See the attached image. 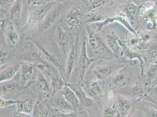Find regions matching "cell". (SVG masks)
<instances>
[{
  "instance_id": "cell-1",
  "label": "cell",
  "mask_w": 157,
  "mask_h": 117,
  "mask_svg": "<svg viewBox=\"0 0 157 117\" xmlns=\"http://www.w3.org/2000/svg\"><path fill=\"white\" fill-rule=\"evenodd\" d=\"M86 29L89 45L94 54L107 60L112 59L116 57L103 39L88 27H87Z\"/></svg>"
},
{
  "instance_id": "cell-2",
  "label": "cell",
  "mask_w": 157,
  "mask_h": 117,
  "mask_svg": "<svg viewBox=\"0 0 157 117\" xmlns=\"http://www.w3.org/2000/svg\"><path fill=\"white\" fill-rule=\"evenodd\" d=\"M56 2L53 1L34 9L28 17L26 24L30 27L38 26L43 21Z\"/></svg>"
},
{
  "instance_id": "cell-3",
  "label": "cell",
  "mask_w": 157,
  "mask_h": 117,
  "mask_svg": "<svg viewBox=\"0 0 157 117\" xmlns=\"http://www.w3.org/2000/svg\"><path fill=\"white\" fill-rule=\"evenodd\" d=\"M94 60V58H90L88 56L86 42L85 39H83L80 49L78 62L79 78L81 83H83L87 70L89 69V67L93 63Z\"/></svg>"
},
{
  "instance_id": "cell-4",
  "label": "cell",
  "mask_w": 157,
  "mask_h": 117,
  "mask_svg": "<svg viewBox=\"0 0 157 117\" xmlns=\"http://www.w3.org/2000/svg\"><path fill=\"white\" fill-rule=\"evenodd\" d=\"M130 77L127 66H124L115 74L110 85L111 89H118L125 87L129 82Z\"/></svg>"
},
{
  "instance_id": "cell-5",
  "label": "cell",
  "mask_w": 157,
  "mask_h": 117,
  "mask_svg": "<svg viewBox=\"0 0 157 117\" xmlns=\"http://www.w3.org/2000/svg\"><path fill=\"white\" fill-rule=\"evenodd\" d=\"M124 65L100 66L96 67L92 73L93 81L101 80L110 76L116 68H122Z\"/></svg>"
},
{
  "instance_id": "cell-6",
  "label": "cell",
  "mask_w": 157,
  "mask_h": 117,
  "mask_svg": "<svg viewBox=\"0 0 157 117\" xmlns=\"http://www.w3.org/2000/svg\"><path fill=\"white\" fill-rule=\"evenodd\" d=\"M120 44L121 46V48L123 51V55L125 58L130 60H134L135 59H138L140 62V66L141 67V75H144V60L143 56L137 52L134 51L130 48L126 43H125L123 41L120 39Z\"/></svg>"
},
{
  "instance_id": "cell-7",
  "label": "cell",
  "mask_w": 157,
  "mask_h": 117,
  "mask_svg": "<svg viewBox=\"0 0 157 117\" xmlns=\"http://www.w3.org/2000/svg\"><path fill=\"white\" fill-rule=\"evenodd\" d=\"M82 10L78 7H74L67 14L66 22L71 30L78 28L82 22L81 20Z\"/></svg>"
},
{
  "instance_id": "cell-8",
  "label": "cell",
  "mask_w": 157,
  "mask_h": 117,
  "mask_svg": "<svg viewBox=\"0 0 157 117\" xmlns=\"http://www.w3.org/2000/svg\"><path fill=\"white\" fill-rule=\"evenodd\" d=\"M74 92L76 93L79 100L80 105H83L86 108L90 107L93 104V100L83 89L81 85L79 84H67Z\"/></svg>"
},
{
  "instance_id": "cell-9",
  "label": "cell",
  "mask_w": 157,
  "mask_h": 117,
  "mask_svg": "<svg viewBox=\"0 0 157 117\" xmlns=\"http://www.w3.org/2000/svg\"><path fill=\"white\" fill-rule=\"evenodd\" d=\"M48 73L51 77V84L52 89V96L53 97L62 91L66 84L58 70H56L55 73H53V71L51 72L49 70Z\"/></svg>"
},
{
  "instance_id": "cell-10",
  "label": "cell",
  "mask_w": 157,
  "mask_h": 117,
  "mask_svg": "<svg viewBox=\"0 0 157 117\" xmlns=\"http://www.w3.org/2000/svg\"><path fill=\"white\" fill-rule=\"evenodd\" d=\"M107 43L116 57L123 56V51L120 44V39L115 32H111L106 36Z\"/></svg>"
},
{
  "instance_id": "cell-11",
  "label": "cell",
  "mask_w": 157,
  "mask_h": 117,
  "mask_svg": "<svg viewBox=\"0 0 157 117\" xmlns=\"http://www.w3.org/2000/svg\"><path fill=\"white\" fill-rule=\"evenodd\" d=\"M78 59L77 53L76 52L75 44H73L71 47V49L67 55V58L66 60V66L65 74L66 77L67 81H68L72 76L73 72L76 65Z\"/></svg>"
},
{
  "instance_id": "cell-12",
  "label": "cell",
  "mask_w": 157,
  "mask_h": 117,
  "mask_svg": "<svg viewBox=\"0 0 157 117\" xmlns=\"http://www.w3.org/2000/svg\"><path fill=\"white\" fill-rule=\"evenodd\" d=\"M6 40L7 45L10 48H13L18 44L20 36L13 22L8 23L6 28Z\"/></svg>"
},
{
  "instance_id": "cell-13",
  "label": "cell",
  "mask_w": 157,
  "mask_h": 117,
  "mask_svg": "<svg viewBox=\"0 0 157 117\" xmlns=\"http://www.w3.org/2000/svg\"><path fill=\"white\" fill-rule=\"evenodd\" d=\"M56 41L62 55H66L69 45L68 36L61 25H58L56 33Z\"/></svg>"
},
{
  "instance_id": "cell-14",
  "label": "cell",
  "mask_w": 157,
  "mask_h": 117,
  "mask_svg": "<svg viewBox=\"0 0 157 117\" xmlns=\"http://www.w3.org/2000/svg\"><path fill=\"white\" fill-rule=\"evenodd\" d=\"M34 66L28 63H21V85L26 86L29 85L34 74Z\"/></svg>"
},
{
  "instance_id": "cell-15",
  "label": "cell",
  "mask_w": 157,
  "mask_h": 117,
  "mask_svg": "<svg viewBox=\"0 0 157 117\" xmlns=\"http://www.w3.org/2000/svg\"><path fill=\"white\" fill-rule=\"evenodd\" d=\"M60 92L63 97L65 98L68 103L72 106L74 110H77L80 105V103L76 93L72 89L66 84Z\"/></svg>"
},
{
  "instance_id": "cell-16",
  "label": "cell",
  "mask_w": 157,
  "mask_h": 117,
  "mask_svg": "<svg viewBox=\"0 0 157 117\" xmlns=\"http://www.w3.org/2000/svg\"><path fill=\"white\" fill-rule=\"evenodd\" d=\"M62 15L60 7H53L47 14L44 22V28L49 29L59 20Z\"/></svg>"
},
{
  "instance_id": "cell-17",
  "label": "cell",
  "mask_w": 157,
  "mask_h": 117,
  "mask_svg": "<svg viewBox=\"0 0 157 117\" xmlns=\"http://www.w3.org/2000/svg\"><path fill=\"white\" fill-rule=\"evenodd\" d=\"M21 69V63H14L1 71L0 82L4 83L11 80Z\"/></svg>"
},
{
  "instance_id": "cell-18",
  "label": "cell",
  "mask_w": 157,
  "mask_h": 117,
  "mask_svg": "<svg viewBox=\"0 0 157 117\" xmlns=\"http://www.w3.org/2000/svg\"><path fill=\"white\" fill-rule=\"evenodd\" d=\"M22 12V0H16L10 9V18L14 25H18Z\"/></svg>"
},
{
  "instance_id": "cell-19",
  "label": "cell",
  "mask_w": 157,
  "mask_h": 117,
  "mask_svg": "<svg viewBox=\"0 0 157 117\" xmlns=\"http://www.w3.org/2000/svg\"><path fill=\"white\" fill-rule=\"evenodd\" d=\"M115 18V22H118L120 23L125 28L134 36L140 37V35L134 29V28L131 26V24L130 22V20L124 11H118L117 14L114 16Z\"/></svg>"
},
{
  "instance_id": "cell-20",
  "label": "cell",
  "mask_w": 157,
  "mask_h": 117,
  "mask_svg": "<svg viewBox=\"0 0 157 117\" xmlns=\"http://www.w3.org/2000/svg\"><path fill=\"white\" fill-rule=\"evenodd\" d=\"M117 110L120 115H128L132 107V103L130 100L120 96L118 97L117 103H116Z\"/></svg>"
},
{
  "instance_id": "cell-21",
  "label": "cell",
  "mask_w": 157,
  "mask_h": 117,
  "mask_svg": "<svg viewBox=\"0 0 157 117\" xmlns=\"http://www.w3.org/2000/svg\"><path fill=\"white\" fill-rule=\"evenodd\" d=\"M21 86L17 81H6L1 83V92L2 94L10 95L15 94L21 90Z\"/></svg>"
},
{
  "instance_id": "cell-22",
  "label": "cell",
  "mask_w": 157,
  "mask_h": 117,
  "mask_svg": "<svg viewBox=\"0 0 157 117\" xmlns=\"http://www.w3.org/2000/svg\"><path fill=\"white\" fill-rule=\"evenodd\" d=\"M35 43L39 48L40 53H41L42 56L44 57V58H45V60H46L48 62H49L50 64L53 66L55 68H56L59 71L62 69V66L60 65V63H59L58 59L55 57V56L53 55V54L50 53L48 51H47L46 49H45L44 47L41 46L38 43H37L36 42H35Z\"/></svg>"
},
{
  "instance_id": "cell-23",
  "label": "cell",
  "mask_w": 157,
  "mask_h": 117,
  "mask_svg": "<svg viewBox=\"0 0 157 117\" xmlns=\"http://www.w3.org/2000/svg\"><path fill=\"white\" fill-rule=\"evenodd\" d=\"M143 58L144 61L148 64H152L157 61V43H152L147 47Z\"/></svg>"
},
{
  "instance_id": "cell-24",
  "label": "cell",
  "mask_w": 157,
  "mask_h": 117,
  "mask_svg": "<svg viewBox=\"0 0 157 117\" xmlns=\"http://www.w3.org/2000/svg\"><path fill=\"white\" fill-rule=\"evenodd\" d=\"M17 112L26 113L28 114H33L34 103L31 99L20 100L19 103L16 104Z\"/></svg>"
},
{
  "instance_id": "cell-25",
  "label": "cell",
  "mask_w": 157,
  "mask_h": 117,
  "mask_svg": "<svg viewBox=\"0 0 157 117\" xmlns=\"http://www.w3.org/2000/svg\"><path fill=\"white\" fill-rule=\"evenodd\" d=\"M53 104L60 110L63 111L65 112H69L73 111L74 109L72 106L68 103L65 98L62 95L61 96H58L54 98L53 100Z\"/></svg>"
},
{
  "instance_id": "cell-26",
  "label": "cell",
  "mask_w": 157,
  "mask_h": 117,
  "mask_svg": "<svg viewBox=\"0 0 157 117\" xmlns=\"http://www.w3.org/2000/svg\"><path fill=\"white\" fill-rule=\"evenodd\" d=\"M33 117H44L46 114V105L40 98H38L34 103Z\"/></svg>"
},
{
  "instance_id": "cell-27",
  "label": "cell",
  "mask_w": 157,
  "mask_h": 117,
  "mask_svg": "<svg viewBox=\"0 0 157 117\" xmlns=\"http://www.w3.org/2000/svg\"><path fill=\"white\" fill-rule=\"evenodd\" d=\"M157 76V60L151 64L150 67L145 74V86L151 87V85Z\"/></svg>"
},
{
  "instance_id": "cell-28",
  "label": "cell",
  "mask_w": 157,
  "mask_h": 117,
  "mask_svg": "<svg viewBox=\"0 0 157 117\" xmlns=\"http://www.w3.org/2000/svg\"><path fill=\"white\" fill-rule=\"evenodd\" d=\"M36 85L39 90L44 92H49L50 91L49 85L45 76L42 73H39L38 74L36 81Z\"/></svg>"
},
{
  "instance_id": "cell-29",
  "label": "cell",
  "mask_w": 157,
  "mask_h": 117,
  "mask_svg": "<svg viewBox=\"0 0 157 117\" xmlns=\"http://www.w3.org/2000/svg\"><path fill=\"white\" fill-rule=\"evenodd\" d=\"M105 16L102 13H98L96 12H92L91 13L86 15L85 17V21L86 23H98L102 22L106 18Z\"/></svg>"
},
{
  "instance_id": "cell-30",
  "label": "cell",
  "mask_w": 157,
  "mask_h": 117,
  "mask_svg": "<svg viewBox=\"0 0 157 117\" xmlns=\"http://www.w3.org/2000/svg\"><path fill=\"white\" fill-rule=\"evenodd\" d=\"M139 6L133 2L128 1L124 6L125 13L127 15L129 19L133 20L134 17L137 15L138 10Z\"/></svg>"
},
{
  "instance_id": "cell-31",
  "label": "cell",
  "mask_w": 157,
  "mask_h": 117,
  "mask_svg": "<svg viewBox=\"0 0 157 117\" xmlns=\"http://www.w3.org/2000/svg\"><path fill=\"white\" fill-rule=\"evenodd\" d=\"M131 93L133 97L137 98L138 101L146 97V92L144 91L142 85L139 83H136L132 87Z\"/></svg>"
},
{
  "instance_id": "cell-32",
  "label": "cell",
  "mask_w": 157,
  "mask_h": 117,
  "mask_svg": "<svg viewBox=\"0 0 157 117\" xmlns=\"http://www.w3.org/2000/svg\"><path fill=\"white\" fill-rule=\"evenodd\" d=\"M101 89L98 81H92L87 88V94L90 97H95L101 93Z\"/></svg>"
},
{
  "instance_id": "cell-33",
  "label": "cell",
  "mask_w": 157,
  "mask_h": 117,
  "mask_svg": "<svg viewBox=\"0 0 157 117\" xmlns=\"http://www.w3.org/2000/svg\"><path fill=\"white\" fill-rule=\"evenodd\" d=\"M155 5V2L154 0H150L149 1L145 2L141 6H139L138 10V15H139L140 17L144 16V15L147 12L150 11L151 9H153Z\"/></svg>"
},
{
  "instance_id": "cell-34",
  "label": "cell",
  "mask_w": 157,
  "mask_h": 117,
  "mask_svg": "<svg viewBox=\"0 0 157 117\" xmlns=\"http://www.w3.org/2000/svg\"><path fill=\"white\" fill-rule=\"evenodd\" d=\"M16 0H0V7H1V16L3 13H6L7 10L13 5Z\"/></svg>"
},
{
  "instance_id": "cell-35",
  "label": "cell",
  "mask_w": 157,
  "mask_h": 117,
  "mask_svg": "<svg viewBox=\"0 0 157 117\" xmlns=\"http://www.w3.org/2000/svg\"><path fill=\"white\" fill-rule=\"evenodd\" d=\"M20 100H6L3 97L0 98V107L1 108H5L16 105L18 103Z\"/></svg>"
},
{
  "instance_id": "cell-36",
  "label": "cell",
  "mask_w": 157,
  "mask_h": 117,
  "mask_svg": "<svg viewBox=\"0 0 157 117\" xmlns=\"http://www.w3.org/2000/svg\"><path fill=\"white\" fill-rule=\"evenodd\" d=\"M107 4H109V1L107 0H94L90 5V9L92 11H94L101 7L105 6Z\"/></svg>"
},
{
  "instance_id": "cell-37",
  "label": "cell",
  "mask_w": 157,
  "mask_h": 117,
  "mask_svg": "<svg viewBox=\"0 0 157 117\" xmlns=\"http://www.w3.org/2000/svg\"><path fill=\"white\" fill-rule=\"evenodd\" d=\"M26 1L29 5L36 6V7H41L53 1L56 2L55 0H26Z\"/></svg>"
},
{
  "instance_id": "cell-38",
  "label": "cell",
  "mask_w": 157,
  "mask_h": 117,
  "mask_svg": "<svg viewBox=\"0 0 157 117\" xmlns=\"http://www.w3.org/2000/svg\"><path fill=\"white\" fill-rule=\"evenodd\" d=\"M115 22V18L114 17H110L106 18L104 21L102 22H98L96 24L97 26H98V31H101L104 26H106L109 24H111L112 23Z\"/></svg>"
},
{
  "instance_id": "cell-39",
  "label": "cell",
  "mask_w": 157,
  "mask_h": 117,
  "mask_svg": "<svg viewBox=\"0 0 157 117\" xmlns=\"http://www.w3.org/2000/svg\"><path fill=\"white\" fill-rule=\"evenodd\" d=\"M117 110L116 104L112 105L110 107L106 108L104 111L105 117H114L116 114H117Z\"/></svg>"
},
{
  "instance_id": "cell-40",
  "label": "cell",
  "mask_w": 157,
  "mask_h": 117,
  "mask_svg": "<svg viewBox=\"0 0 157 117\" xmlns=\"http://www.w3.org/2000/svg\"><path fill=\"white\" fill-rule=\"evenodd\" d=\"M145 117H157V109L153 107H148L144 110Z\"/></svg>"
},
{
  "instance_id": "cell-41",
  "label": "cell",
  "mask_w": 157,
  "mask_h": 117,
  "mask_svg": "<svg viewBox=\"0 0 157 117\" xmlns=\"http://www.w3.org/2000/svg\"><path fill=\"white\" fill-rule=\"evenodd\" d=\"M8 58V54L6 52L1 51V56H0V63L1 66L4 65L7 62Z\"/></svg>"
},
{
  "instance_id": "cell-42",
  "label": "cell",
  "mask_w": 157,
  "mask_h": 117,
  "mask_svg": "<svg viewBox=\"0 0 157 117\" xmlns=\"http://www.w3.org/2000/svg\"><path fill=\"white\" fill-rule=\"evenodd\" d=\"M151 91L152 92V93L154 94V96L157 97V82L156 83H155L154 85H152L150 88L148 90V91L146 92V96L148 94V92H150Z\"/></svg>"
},
{
  "instance_id": "cell-43",
  "label": "cell",
  "mask_w": 157,
  "mask_h": 117,
  "mask_svg": "<svg viewBox=\"0 0 157 117\" xmlns=\"http://www.w3.org/2000/svg\"><path fill=\"white\" fill-rule=\"evenodd\" d=\"M61 117H78V114L75 111L61 113Z\"/></svg>"
},
{
  "instance_id": "cell-44",
  "label": "cell",
  "mask_w": 157,
  "mask_h": 117,
  "mask_svg": "<svg viewBox=\"0 0 157 117\" xmlns=\"http://www.w3.org/2000/svg\"><path fill=\"white\" fill-rule=\"evenodd\" d=\"M149 1H150V0H129V1L133 2L134 4H136L138 6H140L142 4H144L145 2Z\"/></svg>"
},
{
  "instance_id": "cell-45",
  "label": "cell",
  "mask_w": 157,
  "mask_h": 117,
  "mask_svg": "<svg viewBox=\"0 0 157 117\" xmlns=\"http://www.w3.org/2000/svg\"><path fill=\"white\" fill-rule=\"evenodd\" d=\"M15 117H33V116H31L30 114H26V113L17 112V114L15 115Z\"/></svg>"
},
{
  "instance_id": "cell-46",
  "label": "cell",
  "mask_w": 157,
  "mask_h": 117,
  "mask_svg": "<svg viewBox=\"0 0 157 117\" xmlns=\"http://www.w3.org/2000/svg\"><path fill=\"white\" fill-rule=\"evenodd\" d=\"M93 1H94V0H87V1L89 2V4H90V5H91V4H92V2H93Z\"/></svg>"
},
{
  "instance_id": "cell-47",
  "label": "cell",
  "mask_w": 157,
  "mask_h": 117,
  "mask_svg": "<svg viewBox=\"0 0 157 117\" xmlns=\"http://www.w3.org/2000/svg\"><path fill=\"white\" fill-rule=\"evenodd\" d=\"M125 117H136L135 115H131L130 114H128Z\"/></svg>"
},
{
  "instance_id": "cell-48",
  "label": "cell",
  "mask_w": 157,
  "mask_h": 117,
  "mask_svg": "<svg viewBox=\"0 0 157 117\" xmlns=\"http://www.w3.org/2000/svg\"><path fill=\"white\" fill-rule=\"evenodd\" d=\"M55 1H56V2H58V1H64V0H55Z\"/></svg>"
}]
</instances>
